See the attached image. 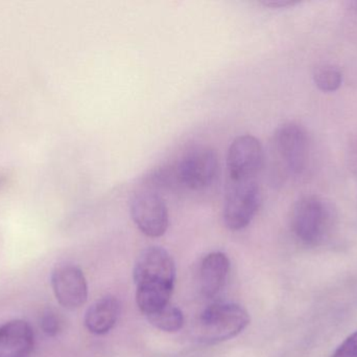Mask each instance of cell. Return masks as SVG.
<instances>
[{"mask_svg": "<svg viewBox=\"0 0 357 357\" xmlns=\"http://www.w3.org/2000/svg\"><path fill=\"white\" fill-rule=\"evenodd\" d=\"M35 344L29 323L13 320L0 326V357H29Z\"/></svg>", "mask_w": 357, "mask_h": 357, "instance_id": "obj_10", "label": "cell"}, {"mask_svg": "<svg viewBox=\"0 0 357 357\" xmlns=\"http://www.w3.org/2000/svg\"><path fill=\"white\" fill-rule=\"evenodd\" d=\"M273 143L284 171L289 175H301L310 161V138L305 129L298 124H284L275 132Z\"/></svg>", "mask_w": 357, "mask_h": 357, "instance_id": "obj_5", "label": "cell"}, {"mask_svg": "<svg viewBox=\"0 0 357 357\" xmlns=\"http://www.w3.org/2000/svg\"><path fill=\"white\" fill-rule=\"evenodd\" d=\"M40 325L46 335L56 337L62 329V320L56 312H47L42 316Z\"/></svg>", "mask_w": 357, "mask_h": 357, "instance_id": "obj_15", "label": "cell"}, {"mask_svg": "<svg viewBox=\"0 0 357 357\" xmlns=\"http://www.w3.org/2000/svg\"><path fill=\"white\" fill-rule=\"evenodd\" d=\"M261 205V191L255 180L230 182L225 197L222 218L231 231H241L251 224Z\"/></svg>", "mask_w": 357, "mask_h": 357, "instance_id": "obj_3", "label": "cell"}, {"mask_svg": "<svg viewBox=\"0 0 357 357\" xmlns=\"http://www.w3.org/2000/svg\"><path fill=\"white\" fill-rule=\"evenodd\" d=\"M250 324V314L243 306L214 304L206 308L195 326V335L205 344H218L241 335Z\"/></svg>", "mask_w": 357, "mask_h": 357, "instance_id": "obj_2", "label": "cell"}, {"mask_svg": "<svg viewBox=\"0 0 357 357\" xmlns=\"http://www.w3.org/2000/svg\"><path fill=\"white\" fill-rule=\"evenodd\" d=\"M343 77L341 71L333 66L320 67L314 73V82L322 92H335L341 86Z\"/></svg>", "mask_w": 357, "mask_h": 357, "instance_id": "obj_14", "label": "cell"}, {"mask_svg": "<svg viewBox=\"0 0 357 357\" xmlns=\"http://www.w3.org/2000/svg\"><path fill=\"white\" fill-rule=\"evenodd\" d=\"M121 314V304L116 298L105 297L90 306L86 312L85 326L89 333L104 335L112 330Z\"/></svg>", "mask_w": 357, "mask_h": 357, "instance_id": "obj_12", "label": "cell"}, {"mask_svg": "<svg viewBox=\"0 0 357 357\" xmlns=\"http://www.w3.org/2000/svg\"><path fill=\"white\" fill-rule=\"evenodd\" d=\"M264 150L259 140L250 134L237 136L228 150L227 168L230 182L255 180L261 169Z\"/></svg>", "mask_w": 357, "mask_h": 357, "instance_id": "obj_8", "label": "cell"}, {"mask_svg": "<svg viewBox=\"0 0 357 357\" xmlns=\"http://www.w3.org/2000/svg\"><path fill=\"white\" fill-rule=\"evenodd\" d=\"M130 213L140 232L151 238H159L169 226V207L159 193L137 190L130 199Z\"/></svg>", "mask_w": 357, "mask_h": 357, "instance_id": "obj_4", "label": "cell"}, {"mask_svg": "<svg viewBox=\"0 0 357 357\" xmlns=\"http://www.w3.org/2000/svg\"><path fill=\"white\" fill-rule=\"evenodd\" d=\"M331 357H357V331L350 335Z\"/></svg>", "mask_w": 357, "mask_h": 357, "instance_id": "obj_16", "label": "cell"}, {"mask_svg": "<svg viewBox=\"0 0 357 357\" xmlns=\"http://www.w3.org/2000/svg\"><path fill=\"white\" fill-rule=\"evenodd\" d=\"M146 318L153 326L165 333H178L184 325V316L182 312L171 304Z\"/></svg>", "mask_w": 357, "mask_h": 357, "instance_id": "obj_13", "label": "cell"}, {"mask_svg": "<svg viewBox=\"0 0 357 357\" xmlns=\"http://www.w3.org/2000/svg\"><path fill=\"white\" fill-rule=\"evenodd\" d=\"M230 270V261L220 252L208 254L199 268V287L205 297L213 298L220 293L226 284Z\"/></svg>", "mask_w": 357, "mask_h": 357, "instance_id": "obj_11", "label": "cell"}, {"mask_svg": "<svg viewBox=\"0 0 357 357\" xmlns=\"http://www.w3.org/2000/svg\"><path fill=\"white\" fill-rule=\"evenodd\" d=\"M136 289H174L176 280V265L173 257L167 249L151 247L144 249L134 268Z\"/></svg>", "mask_w": 357, "mask_h": 357, "instance_id": "obj_6", "label": "cell"}, {"mask_svg": "<svg viewBox=\"0 0 357 357\" xmlns=\"http://www.w3.org/2000/svg\"><path fill=\"white\" fill-rule=\"evenodd\" d=\"M261 3L268 8H287V6L297 4L298 2L293 1V0H264V1H261Z\"/></svg>", "mask_w": 357, "mask_h": 357, "instance_id": "obj_17", "label": "cell"}, {"mask_svg": "<svg viewBox=\"0 0 357 357\" xmlns=\"http://www.w3.org/2000/svg\"><path fill=\"white\" fill-rule=\"evenodd\" d=\"M218 173V155L215 149L199 146L183 155L178 161V180L186 188L201 191L213 184Z\"/></svg>", "mask_w": 357, "mask_h": 357, "instance_id": "obj_7", "label": "cell"}, {"mask_svg": "<svg viewBox=\"0 0 357 357\" xmlns=\"http://www.w3.org/2000/svg\"><path fill=\"white\" fill-rule=\"evenodd\" d=\"M52 287L59 303L67 309H77L87 302V281L77 266L64 264L54 268Z\"/></svg>", "mask_w": 357, "mask_h": 357, "instance_id": "obj_9", "label": "cell"}, {"mask_svg": "<svg viewBox=\"0 0 357 357\" xmlns=\"http://www.w3.org/2000/svg\"><path fill=\"white\" fill-rule=\"evenodd\" d=\"M333 207L321 197H303L291 210V231L298 240L308 247L324 243L333 232Z\"/></svg>", "mask_w": 357, "mask_h": 357, "instance_id": "obj_1", "label": "cell"}]
</instances>
